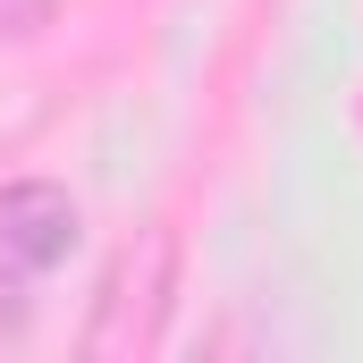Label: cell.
<instances>
[{"label":"cell","mask_w":363,"mask_h":363,"mask_svg":"<svg viewBox=\"0 0 363 363\" xmlns=\"http://www.w3.org/2000/svg\"><path fill=\"white\" fill-rule=\"evenodd\" d=\"M34 17H43V0H0V26H9V34H26Z\"/></svg>","instance_id":"3957f363"},{"label":"cell","mask_w":363,"mask_h":363,"mask_svg":"<svg viewBox=\"0 0 363 363\" xmlns=\"http://www.w3.org/2000/svg\"><path fill=\"white\" fill-rule=\"evenodd\" d=\"M77 245V203L51 178H17L0 186V296H26L68 262Z\"/></svg>","instance_id":"7a4b0ae2"},{"label":"cell","mask_w":363,"mask_h":363,"mask_svg":"<svg viewBox=\"0 0 363 363\" xmlns=\"http://www.w3.org/2000/svg\"><path fill=\"white\" fill-rule=\"evenodd\" d=\"M169 271H178V245L161 228L144 245H127L101 271V304H93V321H85V355H135V347H152V330L169 313Z\"/></svg>","instance_id":"6da1fadb"}]
</instances>
